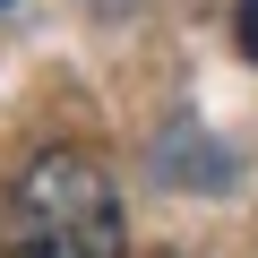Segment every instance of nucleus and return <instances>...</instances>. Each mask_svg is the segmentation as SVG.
<instances>
[{
    "mask_svg": "<svg viewBox=\"0 0 258 258\" xmlns=\"http://www.w3.org/2000/svg\"><path fill=\"white\" fill-rule=\"evenodd\" d=\"M232 43L258 60V0H241V9H232Z\"/></svg>",
    "mask_w": 258,
    "mask_h": 258,
    "instance_id": "obj_2",
    "label": "nucleus"
},
{
    "mask_svg": "<svg viewBox=\"0 0 258 258\" xmlns=\"http://www.w3.org/2000/svg\"><path fill=\"white\" fill-rule=\"evenodd\" d=\"M120 249H129V224H120V189H112L103 155L43 147L9 181V241H0V258H120Z\"/></svg>",
    "mask_w": 258,
    "mask_h": 258,
    "instance_id": "obj_1",
    "label": "nucleus"
}]
</instances>
